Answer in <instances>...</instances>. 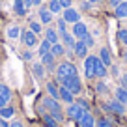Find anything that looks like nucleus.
<instances>
[{"label": "nucleus", "mask_w": 127, "mask_h": 127, "mask_svg": "<svg viewBox=\"0 0 127 127\" xmlns=\"http://www.w3.org/2000/svg\"><path fill=\"white\" fill-rule=\"evenodd\" d=\"M43 107L47 108V112L56 120L58 123L64 122V110H62V105L58 103V99H52V97H43Z\"/></svg>", "instance_id": "obj_1"}, {"label": "nucleus", "mask_w": 127, "mask_h": 127, "mask_svg": "<svg viewBox=\"0 0 127 127\" xmlns=\"http://www.w3.org/2000/svg\"><path fill=\"white\" fill-rule=\"evenodd\" d=\"M54 73H56L58 82H62L64 79H69V77L79 75V71H77V67H75V64H73V62H62V64H58L56 69H54Z\"/></svg>", "instance_id": "obj_2"}, {"label": "nucleus", "mask_w": 127, "mask_h": 127, "mask_svg": "<svg viewBox=\"0 0 127 127\" xmlns=\"http://www.w3.org/2000/svg\"><path fill=\"white\" fill-rule=\"evenodd\" d=\"M62 86H65L69 92H71L73 95H79L80 92H82V80L79 79V75H75V77H69V79H64L62 82Z\"/></svg>", "instance_id": "obj_3"}, {"label": "nucleus", "mask_w": 127, "mask_h": 127, "mask_svg": "<svg viewBox=\"0 0 127 127\" xmlns=\"http://www.w3.org/2000/svg\"><path fill=\"white\" fill-rule=\"evenodd\" d=\"M84 112H86V108L80 107L79 103H71V105H67V108H65V116L71 118L73 122H79V120L84 116Z\"/></svg>", "instance_id": "obj_4"}, {"label": "nucleus", "mask_w": 127, "mask_h": 127, "mask_svg": "<svg viewBox=\"0 0 127 127\" xmlns=\"http://www.w3.org/2000/svg\"><path fill=\"white\" fill-rule=\"evenodd\" d=\"M105 110L112 112V114H118V116H125V114H127L125 105H122L116 97H114V99H108V103L105 105Z\"/></svg>", "instance_id": "obj_5"}, {"label": "nucleus", "mask_w": 127, "mask_h": 127, "mask_svg": "<svg viewBox=\"0 0 127 127\" xmlns=\"http://www.w3.org/2000/svg\"><path fill=\"white\" fill-rule=\"evenodd\" d=\"M95 58H97V56H94V54H90V56L84 58V75H86V79H90V80L95 79Z\"/></svg>", "instance_id": "obj_6"}, {"label": "nucleus", "mask_w": 127, "mask_h": 127, "mask_svg": "<svg viewBox=\"0 0 127 127\" xmlns=\"http://www.w3.org/2000/svg\"><path fill=\"white\" fill-rule=\"evenodd\" d=\"M21 37H23V43L26 45V47H30V49H34V47H37V45H39L37 34H34L32 30H24Z\"/></svg>", "instance_id": "obj_7"}, {"label": "nucleus", "mask_w": 127, "mask_h": 127, "mask_svg": "<svg viewBox=\"0 0 127 127\" xmlns=\"http://www.w3.org/2000/svg\"><path fill=\"white\" fill-rule=\"evenodd\" d=\"M65 23H69V24H75V23H79L80 21V13L77 11V9H73V8H65L64 9V17H62Z\"/></svg>", "instance_id": "obj_8"}, {"label": "nucleus", "mask_w": 127, "mask_h": 127, "mask_svg": "<svg viewBox=\"0 0 127 127\" xmlns=\"http://www.w3.org/2000/svg\"><path fill=\"white\" fill-rule=\"evenodd\" d=\"M77 125H79V127H95V125H97V120L94 118V114H92L90 110H86L84 116L77 122Z\"/></svg>", "instance_id": "obj_9"}, {"label": "nucleus", "mask_w": 127, "mask_h": 127, "mask_svg": "<svg viewBox=\"0 0 127 127\" xmlns=\"http://www.w3.org/2000/svg\"><path fill=\"white\" fill-rule=\"evenodd\" d=\"M73 36H75V39L79 41V39H84V37L88 36V26L84 23H75L73 24Z\"/></svg>", "instance_id": "obj_10"}, {"label": "nucleus", "mask_w": 127, "mask_h": 127, "mask_svg": "<svg viewBox=\"0 0 127 127\" xmlns=\"http://www.w3.org/2000/svg\"><path fill=\"white\" fill-rule=\"evenodd\" d=\"M9 99H11V90H9V86L0 82V108L6 107V105L9 103Z\"/></svg>", "instance_id": "obj_11"}, {"label": "nucleus", "mask_w": 127, "mask_h": 127, "mask_svg": "<svg viewBox=\"0 0 127 127\" xmlns=\"http://www.w3.org/2000/svg\"><path fill=\"white\" fill-rule=\"evenodd\" d=\"M45 88H47L49 97H52V99H58V101H60V84H58V82H54V80H49Z\"/></svg>", "instance_id": "obj_12"}, {"label": "nucleus", "mask_w": 127, "mask_h": 127, "mask_svg": "<svg viewBox=\"0 0 127 127\" xmlns=\"http://www.w3.org/2000/svg\"><path fill=\"white\" fill-rule=\"evenodd\" d=\"M88 51H90V49L86 47V43H84L82 39H79V41L75 43V47H73V52H75L77 58H86V56H88Z\"/></svg>", "instance_id": "obj_13"}, {"label": "nucleus", "mask_w": 127, "mask_h": 127, "mask_svg": "<svg viewBox=\"0 0 127 127\" xmlns=\"http://www.w3.org/2000/svg\"><path fill=\"white\" fill-rule=\"evenodd\" d=\"M60 101H64L65 105L75 103V95H73V94H71V92H69L65 86H62V84H60Z\"/></svg>", "instance_id": "obj_14"}, {"label": "nucleus", "mask_w": 127, "mask_h": 127, "mask_svg": "<svg viewBox=\"0 0 127 127\" xmlns=\"http://www.w3.org/2000/svg\"><path fill=\"white\" fill-rule=\"evenodd\" d=\"M107 73H108V67L99 60V56H97V58H95V79H105Z\"/></svg>", "instance_id": "obj_15"}, {"label": "nucleus", "mask_w": 127, "mask_h": 127, "mask_svg": "<svg viewBox=\"0 0 127 127\" xmlns=\"http://www.w3.org/2000/svg\"><path fill=\"white\" fill-rule=\"evenodd\" d=\"M32 73H34V77L37 80H43L45 79V65L41 62H34L32 64Z\"/></svg>", "instance_id": "obj_16"}, {"label": "nucleus", "mask_w": 127, "mask_h": 127, "mask_svg": "<svg viewBox=\"0 0 127 127\" xmlns=\"http://www.w3.org/2000/svg\"><path fill=\"white\" fill-rule=\"evenodd\" d=\"M54 56L51 54V52H47V54H43L41 56V64L45 65V69H49V71H54L56 69V65H54Z\"/></svg>", "instance_id": "obj_17"}, {"label": "nucleus", "mask_w": 127, "mask_h": 127, "mask_svg": "<svg viewBox=\"0 0 127 127\" xmlns=\"http://www.w3.org/2000/svg\"><path fill=\"white\" fill-rule=\"evenodd\" d=\"M99 60L107 65V67H110V65H112V56H110V51H108L107 47H103L99 51Z\"/></svg>", "instance_id": "obj_18"}, {"label": "nucleus", "mask_w": 127, "mask_h": 127, "mask_svg": "<svg viewBox=\"0 0 127 127\" xmlns=\"http://www.w3.org/2000/svg\"><path fill=\"white\" fill-rule=\"evenodd\" d=\"M45 39H47L51 45H54V43H60L58 32H56L54 28H47V30H45Z\"/></svg>", "instance_id": "obj_19"}, {"label": "nucleus", "mask_w": 127, "mask_h": 127, "mask_svg": "<svg viewBox=\"0 0 127 127\" xmlns=\"http://www.w3.org/2000/svg\"><path fill=\"white\" fill-rule=\"evenodd\" d=\"M39 23L41 24H51L52 23V13L49 11V8H41L39 9Z\"/></svg>", "instance_id": "obj_20"}, {"label": "nucleus", "mask_w": 127, "mask_h": 127, "mask_svg": "<svg viewBox=\"0 0 127 127\" xmlns=\"http://www.w3.org/2000/svg\"><path fill=\"white\" fill-rule=\"evenodd\" d=\"M8 39H19L21 36H23V30H21V26H17V24H13V26L8 28Z\"/></svg>", "instance_id": "obj_21"}, {"label": "nucleus", "mask_w": 127, "mask_h": 127, "mask_svg": "<svg viewBox=\"0 0 127 127\" xmlns=\"http://www.w3.org/2000/svg\"><path fill=\"white\" fill-rule=\"evenodd\" d=\"M26 6H24V0H13V11L17 13V15H26Z\"/></svg>", "instance_id": "obj_22"}, {"label": "nucleus", "mask_w": 127, "mask_h": 127, "mask_svg": "<svg viewBox=\"0 0 127 127\" xmlns=\"http://www.w3.org/2000/svg\"><path fill=\"white\" fill-rule=\"evenodd\" d=\"M62 41H64V47H65V49H73V47H75V43H77V41H75V36H73V34H67V32H65V34H62Z\"/></svg>", "instance_id": "obj_23"}, {"label": "nucleus", "mask_w": 127, "mask_h": 127, "mask_svg": "<svg viewBox=\"0 0 127 127\" xmlns=\"http://www.w3.org/2000/svg\"><path fill=\"white\" fill-rule=\"evenodd\" d=\"M114 94H116V99H118L122 105H125V108H127V90L120 86V88H116Z\"/></svg>", "instance_id": "obj_24"}, {"label": "nucleus", "mask_w": 127, "mask_h": 127, "mask_svg": "<svg viewBox=\"0 0 127 127\" xmlns=\"http://www.w3.org/2000/svg\"><path fill=\"white\" fill-rule=\"evenodd\" d=\"M51 54L54 56V58H60V56L65 54V47H64L62 43H54V45L51 47Z\"/></svg>", "instance_id": "obj_25"}, {"label": "nucleus", "mask_w": 127, "mask_h": 127, "mask_svg": "<svg viewBox=\"0 0 127 127\" xmlns=\"http://www.w3.org/2000/svg\"><path fill=\"white\" fill-rule=\"evenodd\" d=\"M114 13H116L118 19H127V0H125V2H122L118 8H114Z\"/></svg>", "instance_id": "obj_26"}, {"label": "nucleus", "mask_w": 127, "mask_h": 127, "mask_svg": "<svg viewBox=\"0 0 127 127\" xmlns=\"http://www.w3.org/2000/svg\"><path fill=\"white\" fill-rule=\"evenodd\" d=\"M41 118H43V125H45V127H58V122H56V120L52 118L49 112H43V114H41Z\"/></svg>", "instance_id": "obj_27"}, {"label": "nucleus", "mask_w": 127, "mask_h": 127, "mask_svg": "<svg viewBox=\"0 0 127 127\" xmlns=\"http://www.w3.org/2000/svg\"><path fill=\"white\" fill-rule=\"evenodd\" d=\"M49 11L52 13V15H56V13H60V11H64V8H62V4H60L58 0H49Z\"/></svg>", "instance_id": "obj_28"}, {"label": "nucleus", "mask_w": 127, "mask_h": 127, "mask_svg": "<svg viewBox=\"0 0 127 127\" xmlns=\"http://www.w3.org/2000/svg\"><path fill=\"white\" fill-rule=\"evenodd\" d=\"M13 114H15V108H13V107H8V105H6V107L0 108V118H2V120H9Z\"/></svg>", "instance_id": "obj_29"}, {"label": "nucleus", "mask_w": 127, "mask_h": 127, "mask_svg": "<svg viewBox=\"0 0 127 127\" xmlns=\"http://www.w3.org/2000/svg\"><path fill=\"white\" fill-rule=\"evenodd\" d=\"M37 47H39V49H37L39 56H43V54H47V52H51V47H52V45L49 43L47 39H43V41H39V45H37Z\"/></svg>", "instance_id": "obj_30"}, {"label": "nucleus", "mask_w": 127, "mask_h": 127, "mask_svg": "<svg viewBox=\"0 0 127 127\" xmlns=\"http://www.w3.org/2000/svg\"><path fill=\"white\" fill-rule=\"evenodd\" d=\"M28 30H32L34 34H39V32H41V23L32 19V21H30V28H28Z\"/></svg>", "instance_id": "obj_31"}, {"label": "nucleus", "mask_w": 127, "mask_h": 127, "mask_svg": "<svg viewBox=\"0 0 127 127\" xmlns=\"http://www.w3.org/2000/svg\"><path fill=\"white\" fill-rule=\"evenodd\" d=\"M95 90L99 92V95H107V94H108V88H107V84H105L103 80L95 84Z\"/></svg>", "instance_id": "obj_32"}, {"label": "nucleus", "mask_w": 127, "mask_h": 127, "mask_svg": "<svg viewBox=\"0 0 127 127\" xmlns=\"http://www.w3.org/2000/svg\"><path fill=\"white\" fill-rule=\"evenodd\" d=\"M65 32H67V23H65L64 19H58V34L62 36V34H65Z\"/></svg>", "instance_id": "obj_33"}, {"label": "nucleus", "mask_w": 127, "mask_h": 127, "mask_svg": "<svg viewBox=\"0 0 127 127\" xmlns=\"http://www.w3.org/2000/svg\"><path fill=\"white\" fill-rule=\"evenodd\" d=\"M95 127H114V123L107 118H101V120H97V125Z\"/></svg>", "instance_id": "obj_34"}, {"label": "nucleus", "mask_w": 127, "mask_h": 127, "mask_svg": "<svg viewBox=\"0 0 127 127\" xmlns=\"http://www.w3.org/2000/svg\"><path fill=\"white\" fill-rule=\"evenodd\" d=\"M84 43H86V47L88 49H92V47H94V43H95V39H94V36H92V34H90V32H88V36L86 37H84Z\"/></svg>", "instance_id": "obj_35"}, {"label": "nucleus", "mask_w": 127, "mask_h": 127, "mask_svg": "<svg viewBox=\"0 0 127 127\" xmlns=\"http://www.w3.org/2000/svg\"><path fill=\"white\" fill-rule=\"evenodd\" d=\"M118 39L127 47V30H120V32H118Z\"/></svg>", "instance_id": "obj_36"}, {"label": "nucleus", "mask_w": 127, "mask_h": 127, "mask_svg": "<svg viewBox=\"0 0 127 127\" xmlns=\"http://www.w3.org/2000/svg\"><path fill=\"white\" fill-rule=\"evenodd\" d=\"M58 2L62 4V8L65 9V8H71V2H73V0H58Z\"/></svg>", "instance_id": "obj_37"}, {"label": "nucleus", "mask_w": 127, "mask_h": 127, "mask_svg": "<svg viewBox=\"0 0 127 127\" xmlns=\"http://www.w3.org/2000/svg\"><path fill=\"white\" fill-rule=\"evenodd\" d=\"M122 2H123V0H108V4H110L112 8H118V6L122 4Z\"/></svg>", "instance_id": "obj_38"}, {"label": "nucleus", "mask_w": 127, "mask_h": 127, "mask_svg": "<svg viewBox=\"0 0 127 127\" xmlns=\"http://www.w3.org/2000/svg\"><path fill=\"white\" fill-rule=\"evenodd\" d=\"M120 84H122V88H125V90H127V75H123V77H122Z\"/></svg>", "instance_id": "obj_39"}, {"label": "nucleus", "mask_w": 127, "mask_h": 127, "mask_svg": "<svg viewBox=\"0 0 127 127\" xmlns=\"http://www.w3.org/2000/svg\"><path fill=\"white\" fill-rule=\"evenodd\" d=\"M9 127H24V123L23 122H11V123H9Z\"/></svg>", "instance_id": "obj_40"}, {"label": "nucleus", "mask_w": 127, "mask_h": 127, "mask_svg": "<svg viewBox=\"0 0 127 127\" xmlns=\"http://www.w3.org/2000/svg\"><path fill=\"white\" fill-rule=\"evenodd\" d=\"M23 58H24V60H32V52H30V51L23 52Z\"/></svg>", "instance_id": "obj_41"}, {"label": "nucleus", "mask_w": 127, "mask_h": 127, "mask_svg": "<svg viewBox=\"0 0 127 127\" xmlns=\"http://www.w3.org/2000/svg\"><path fill=\"white\" fill-rule=\"evenodd\" d=\"M0 127H9V123L6 122V120H2V118H0Z\"/></svg>", "instance_id": "obj_42"}, {"label": "nucleus", "mask_w": 127, "mask_h": 127, "mask_svg": "<svg viewBox=\"0 0 127 127\" xmlns=\"http://www.w3.org/2000/svg\"><path fill=\"white\" fill-rule=\"evenodd\" d=\"M24 6H26V8H32V6H34V2H32V0H24Z\"/></svg>", "instance_id": "obj_43"}, {"label": "nucleus", "mask_w": 127, "mask_h": 127, "mask_svg": "<svg viewBox=\"0 0 127 127\" xmlns=\"http://www.w3.org/2000/svg\"><path fill=\"white\" fill-rule=\"evenodd\" d=\"M88 2H90V4H99L101 0H88Z\"/></svg>", "instance_id": "obj_44"}, {"label": "nucleus", "mask_w": 127, "mask_h": 127, "mask_svg": "<svg viewBox=\"0 0 127 127\" xmlns=\"http://www.w3.org/2000/svg\"><path fill=\"white\" fill-rule=\"evenodd\" d=\"M32 2H34V6H39L41 4V0H32Z\"/></svg>", "instance_id": "obj_45"}, {"label": "nucleus", "mask_w": 127, "mask_h": 127, "mask_svg": "<svg viewBox=\"0 0 127 127\" xmlns=\"http://www.w3.org/2000/svg\"><path fill=\"white\" fill-rule=\"evenodd\" d=\"M122 58H123V60L127 62V52H123V54H122Z\"/></svg>", "instance_id": "obj_46"}]
</instances>
